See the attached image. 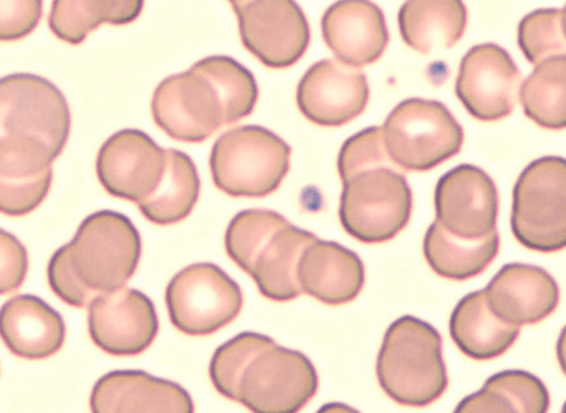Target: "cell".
<instances>
[{"instance_id": "15", "label": "cell", "mask_w": 566, "mask_h": 413, "mask_svg": "<svg viewBox=\"0 0 566 413\" xmlns=\"http://www.w3.org/2000/svg\"><path fill=\"white\" fill-rule=\"evenodd\" d=\"M437 222L457 237L479 241L497 232L499 194L492 177L474 166L452 168L436 188Z\"/></svg>"}, {"instance_id": "24", "label": "cell", "mask_w": 566, "mask_h": 413, "mask_svg": "<svg viewBox=\"0 0 566 413\" xmlns=\"http://www.w3.org/2000/svg\"><path fill=\"white\" fill-rule=\"evenodd\" d=\"M450 332L457 347L470 359H497L512 349L521 327L502 321L489 307L484 290L465 295L450 319Z\"/></svg>"}, {"instance_id": "4", "label": "cell", "mask_w": 566, "mask_h": 413, "mask_svg": "<svg viewBox=\"0 0 566 413\" xmlns=\"http://www.w3.org/2000/svg\"><path fill=\"white\" fill-rule=\"evenodd\" d=\"M376 374L380 388L398 405H432L450 384L440 332L419 318L396 319L381 342Z\"/></svg>"}, {"instance_id": "22", "label": "cell", "mask_w": 566, "mask_h": 413, "mask_svg": "<svg viewBox=\"0 0 566 413\" xmlns=\"http://www.w3.org/2000/svg\"><path fill=\"white\" fill-rule=\"evenodd\" d=\"M0 331L8 350L25 360L50 359L65 341L63 317L35 295H18L4 303Z\"/></svg>"}, {"instance_id": "9", "label": "cell", "mask_w": 566, "mask_h": 413, "mask_svg": "<svg viewBox=\"0 0 566 413\" xmlns=\"http://www.w3.org/2000/svg\"><path fill=\"white\" fill-rule=\"evenodd\" d=\"M169 318L182 335L206 337L228 327L243 308L238 282L214 263L179 271L165 293Z\"/></svg>"}, {"instance_id": "3", "label": "cell", "mask_w": 566, "mask_h": 413, "mask_svg": "<svg viewBox=\"0 0 566 413\" xmlns=\"http://www.w3.org/2000/svg\"><path fill=\"white\" fill-rule=\"evenodd\" d=\"M140 255V234L134 223L116 211H97L51 257L49 284L70 307L88 308L102 295L125 288Z\"/></svg>"}, {"instance_id": "29", "label": "cell", "mask_w": 566, "mask_h": 413, "mask_svg": "<svg viewBox=\"0 0 566 413\" xmlns=\"http://www.w3.org/2000/svg\"><path fill=\"white\" fill-rule=\"evenodd\" d=\"M144 2L119 0V2H75L56 0L49 17L50 30L61 41L71 45L83 44L90 32L102 23L127 25L140 17Z\"/></svg>"}, {"instance_id": "32", "label": "cell", "mask_w": 566, "mask_h": 413, "mask_svg": "<svg viewBox=\"0 0 566 413\" xmlns=\"http://www.w3.org/2000/svg\"><path fill=\"white\" fill-rule=\"evenodd\" d=\"M391 161L385 147L384 130L369 128L352 136L338 155V172L343 181L354 173Z\"/></svg>"}, {"instance_id": "11", "label": "cell", "mask_w": 566, "mask_h": 413, "mask_svg": "<svg viewBox=\"0 0 566 413\" xmlns=\"http://www.w3.org/2000/svg\"><path fill=\"white\" fill-rule=\"evenodd\" d=\"M244 49L269 68H287L308 50L311 31L298 3L292 0H233Z\"/></svg>"}, {"instance_id": "10", "label": "cell", "mask_w": 566, "mask_h": 413, "mask_svg": "<svg viewBox=\"0 0 566 413\" xmlns=\"http://www.w3.org/2000/svg\"><path fill=\"white\" fill-rule=\"evenodd\" d=\"M0 129L2 136L38 140L56 159L67 145L71 130L67 98L40 75H7L0 83Z\"/></svg>"}, {"instance_id": "7", "label": "cell", "mask_w": 566, "mask_h": 413, "mask_svg": "<svg viewBox=\"0 0 566 413\" xmlns=\"http://www.w3.org/2000/svg\"><path fill=\"white\" fill-rule=\"evenodd\" d=\"M385 147L403 171L427 172L440 167L464 144V130L441 102L408 98L386 117Z\"/></svg>"}, {"instance_id": "26", "label": "cell", "mask_w": 566, "mask_h": 413, "mask_svg": "<svg viewBox=\"0 0 566 413\" xmlns=\"http://www.w3.org/2000/svg\"><path fill=\"white\" fill-rule=\"evenodd\" d=\"M500 251L497 232L479 241L454 236L438 222L429 225L423 239V255L438 276L469 280L483 274Z\"/></svg>"}, {"instance_id": "21", "label": "cell", "mask_w": 566, "mask_h": 413, "mask_svg": "<svg viewBox=\"0 0 566 413\" xmlns=\"http://www.w3.org/2000/svg\"><path fill=\"white\" fill-rule=\"evenodd\" d=\"M323 38L337 60L354 68L376 63L389 45V30L381 9L363 0H344L324 13Z\"/></svg>"}, {"instance_id": "34", "label": "cell", "mask_w": 566, "mask_h": 413, "mask_svg": "<svg viewBox=\"0 0 566 413\" xmlns=\"http://www.w3.org/2000/svg\"><path fill=\"white\" fill-rule=\"evenodd\" d=\"M0 294L15 293L21 288L28 274L25 246L7 230H0Z\"/></svg>"}, {"instance_id": "36", "label": "cell", "mask_w": 566, "mask_h": 413, "mask_svg": "<svg viewBox=\"0 0 566 413\" xmlns=\"http://www.w3.org/2000/svg\"><path fill=\"white\" fill-rule=\"evenodd\" d=\"M317 413H360L354 407L346 405V403L333 402L327 403L323 407H319Z\"/></svg>"}, {"instance_id": "30", "label": "cell", "mask_w": 566, "mask_h": 413, "mask_svg": "<svg viewBox=\"0 0 566 413\" xmlns=\"http://www.w3.org/2000/svg\"><path fill=\"white\" fill-rule=\"evenodd\" d=\"M518 98L525 115L541 128L566 129V56L535 65L522 83Z\"/></svg>"}, {"instance_id": "20", "label": "cell", "mask_w": 566, "mask_h": 413, "mask_svg": "<svg viewBox=\"0 0 566 413\" xmlns=\"http://www.w3.org/2000/svg\"><path fill=\"white\" fill-rule=\"evenodd\" d=\"M92 413H195L191 394L178 383L142 370H116L97 380Z\"/></svg>"}, {"instance_id": "6", "label": "cell", "mask_w": 566, "mask_h": 413, "mask_svg": "<svg viewBox=\"0 0 566 413\" xmlns=\"http://www.w3.org/2000/svg\"><path fill=\"white\" fill-rule=\"evenodd\" d=\"M343 184L339 222L356 241L386 243L407 227L412 218V190L394 161L363 169Z\"/></svg>"}, {"instance_id": "5", "label": "cell", "mask_w": 566, "mask_h": 413, "mask_svg": "<svg viewBox=\"0 0 566 413\" xmlns=\"http://www.w3.org/2000/svg\"><path fill=\"white\" fill-rule=\"evenodd\" d=\"M290 145L262 126L226 131L212 145V182L234 199H263L273 194L291 168Z\"/></svg>"}, {"instance_id": "31", "label": "cell", "mask_w": 566, "mask_h": 413, "mask_svg": "<svg viewBox=\"0 0 566 413\" xmlns=\"http://www.w3.org/2000/svg\"><path fill=\"white\" fill-rule=\"evenodd\" d=\"M563 19V9H537L518 23V46L531 64L566 56Z\"/></svg>"}, {"instance_id": "19", "label": "cell", "mask_w": 566, "mask_h": 413, "mask_svg": "<svg viewBox=\"0 0 566 413\" xmlns=\"http://www.w3.org/2000/svg\"><path fill=\"white\" fill-rule=\"evenodd\" d=\"M489 307L512 326H535L558 308L560 290L554 276L539 266L509 263L484 289Z\"/></svg>"}, {"instance_id": "16", "label": "cell", "mask_w": 566, "mask_h": 413, "mask_svg": "<svg viewBox=\"0 0 566 413\" xmlns=\"http://www.w3.org/2000/svg\"><path fill=\"white\" fill-rule=\"evenodd\" d=\"M369 98L366 74L334 59L311 65L296 91L302 115L324 128L350 124L366 110Z\"/></svg>"}, {"instance_id": "12", "label": "cell", "mask_w": 566, "mask_h": 413, "mask_svg": "<svg viewBox=\"0 0 566 413\" xmlns=\"http://www.w3.org/2000/svg\"><path fill=\"white\" fill-rule=\"evenodd\" d=\"M167 161V149L158 147L149 135L125 129L102 145L96 172L108 194L139 205L157 192Z\"/></svg>"}, {"instance_id": "13", "label": "cell", "mask_w": 566, "mask_h": 413, "mask_svg": "<svg viewBox=\"0 0 566 413\" xmlns=\"http://www.w3.org/2000/svg\"><path fill=\"white\" fill-rule=\"evenodd\" d=\"M521 83V70L506 50L481 44L461 60L455 94L474 119L499 121L512 115Z\"/></svg>"}, {"instance_id": "28", "label": "cell", "mask_w": 566, "mask_h": 413, "mask_svg": "<svg viewBox=\"0 0 566 413\" xmlns=\"http://www.w3.org/2000/svg\"><path fill=\"white\" fill-rule=\"evenodd\" d=\"M167 171L157 192L138 205L144 218L157 225L182 222L200 197V177L192 159L177 149H167Z\"/></svg>"}, {"instance_id": "2", "label": "cell", "mask_w": 566, "mask_h": 413, "mask_svg": "<svg viewBox=\"0 0 566 413\" xmlns=\"http://www.w3.org/2000/svg\"><path fill=\"white\" fill-rule=\"evenodd\" d=\"M258 97L252 72L231 56L211 55L159 84L153 116L178 142L201 144L223 126L248 117Z\"/></svg>"}, {"instance_id": "27", "label": "cell", "mask_w": 566, "mask_h": 413, "mask_svg": "<svg viewBox=\"0 0 566 413\" xmlns=\"http://www.w3.org/2000/svg\"><path fill=\"white\" fill-rule=\"evenodd\" d=\"M548 388L535 374L506 370L488 379L481 391L465 396L454 413H548Z\"/></svg>"}, {"instance_id": "1", "label": "cell", "mask_w": 566, "mask_h": 413, "mask_svg": "<svg viewBox=\"0 0 566 413\" xmlns=\"http://www.w3.org/2000/svg\"><path fill=\"white\" fill-rule=\"evenodd\" d=\"M212 386L252 413H300L318 392L313 361L271 337L247 331L214 351Z\"/></svg>"}, {"instance_id": "14", "label": "cell", "mask_w": 566, "mask_h": 413, "mask_svg": "<svg viewBox=\"0 0 566 413\" xmlns=\"http://www.w3.org/2000/svg\"><path fill=\"white\" fill-rule=\"evenodd\" d=\"M159 331L157 309L145 294L113 290L88 307V335L105 353L135 357L148 350Z\"/></svg>"}, {"instance_id": "38", "label": "cell", "mask_w": 566, "mask_h": 413, "mask_svg": "<svg viewBox=\"0 0 566 413\" xmlns=\"http://www.w3.org/2000/svg\"><path fill=\"white\" fill-rule=\"evenodd\" d=\"M560 413H566V402L564 403L563 412Z\"/></svg>"}, {"instance_id": "35", "label": "cell", "mask_w": 566, "mask_h": 413, "mask_svg": "<svg viewBox=\"0 0 566 413\" xmlns=\"http://www.w3.org/2000/svg\"><path fill=\"white\" fill-rule=\"evenodd\" d=\"M556 357H558L560 370L566 375V326L560 331L558 342H556Z\"/></svg>"}, {"instance_id": "33", "label": "cell", "mask_w": 566, "mask_h": 413, "mask_svg": "<svg viewBox=\"0 0 566 413\" xmlns=\"http://www.w3.org/2000/svg\"><path fill=\"white\" fill-rule=\"evenodd\" d=\"M42 17L40 0L0 2V40L17 41L30 35Z\"/></svg>"}, {"instance_id": "8", "label": "cell", "mask_w": 566, "mask_h": 413, "mask_svg": "<svg viewBox=\"0 0 566 413\" xmlns=\"http://www.w3.org/2000/svg\"><path fill=\"white\" fill-rule=\"evenodd\" d=\"M512 232L533 252L566 248V159L545 157L523 169L513 190Z\"/></svg>"}, {"instance_id": "17", "label": "cell", "mask_w": 566, "mask_h": 413, "mask_svg": "<svg viewBox=\"0 0 566 413\" xmlns=\"http://www.w3.org/2000/svg\"><path fill=\"white\" fill-rule=\"evenodd\" d=\"M318 237L283 222L269 229L235 265L256 282L259 293L275 303L300 298V263Z\"/></svg>"}, {"instance_id": "37", "label": "cell", "mask_w": 566, "mask_h": 413, "mask_svg": "<svg viewBox=\"0 0 566 413\" xmlns=\"http://www.w3.org/2000/svg\"><path fill=\"white\" fill-rule=\"evenodd\" d=\"M564 19H563V25H564V32L566 35V7L563 9Z\"/></svg>"}, {"instance_id": "23", "label": "cell", "mask_w": 566, "mask_h": 413, "mask_svg": "<svg viewBox=\"0 0 566 413\" xmlns=\"http://www.w3.org/2000/svg\"><path fill=\"white\" fill-rule=\"evenodd\" d=\"M298 275L302 293L333 307L356 299L366 282L365 265L356 253L319 239L306 248Z\"/></svg>"}, {"instance_id": "18", "label": "cell", "mask_w": 566, "mask_h": 413, "mask_svg": "<svg viewBox=\"0 0 566 413\" xmlns=\"http://www.w3.org/2000/svg\"><path fill=\"white\" fill-rule=\"evenodd\" d=\"M50 149L35 139L3 135L0 138V211L11 218L32 213L53 184Z\"/></svg>"}, {"instance_id": "25", "label": "cell", "mask_w": 566, "mask_h": 413, "mask_svg": "<svg viewBox=\"0 0 566 413\" xmlns=\"http://www.w3.org/2000/svg\"><path fill=\"white\" fill-rule=\"evenodd\" d=\"M398 19L405 44L428 55L450 50L461 40L467 9L459 0H410L400 8Z\"/></svg>"}]
</instances>
